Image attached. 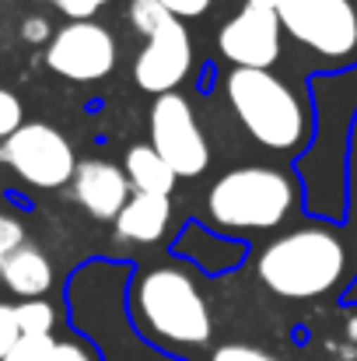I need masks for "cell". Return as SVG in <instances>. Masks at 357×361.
<instances>
[{
  "instance_id": "1",
  "label": "cell",
  "mask_w": 357,
  "mask_h": 361,
  "mask_svg": "<svg viewBox=\"0 0 357 361\" xmlns=\"http://www.w3.org/2000/svg\"><path fill=\"white\" fill-rule=\"evenodd\" d=\"M344 274V245L322 228L291 232L259 256V277L273 295L284 298H315L330 291Z\"/></svg>"
},
{
  "instance_id": "2",
  "label": "cell",
  "mask_w": 357,
  "mask_h": 361,
  "mask_svg": "<svg viewBox=\"0 0 357 361\" xmlns=\"http://www.w3.org/2000/svg\"><path fill=\"white\" fill-rule=\"evenodd\" d=\"M228 99L235 106L242 126L270 151H287L301 140L305 116L298 99L284 81H277L270 71H245L235 67L228 78Z\"/></svg>"
},
{
  "instance_id": "3",
  "label": "cell",
  "mask_w": 357,
  "mask_h": 361,
  "mask_svg": "<svg viewBox=\"0 0 357 361\" xmlns=\"http://www.w3.org/2000/svg\"><path fill=\"white\" fill-rule=\"evenodd\" d=\"M294 190L277 169H232L211 186V218L225 228H273L291 211Z\"/></svg>"
},
{
  "instance_id": "4",
  "label": "cell",
  "mask_w": 357,
  "mask_h": 361,
  "mask_svg": "<svg viewBox=\"0 0 357 361\" xmlns=\"http://www.w3.org/2000/svg\"><path fill=\"white\" fill-rule=\"evenodd\" d=\"M140 312L161 341L186 348H200L211 341V309L200 288L182 270H151L140 281Z\"/></svg>"
},
{
  "instance_id": "5",
  "label": "cell",
  "mask_w": 357,
  "mask_h": 361,
  "mask_svg": "<svg viewBox=\"0 0 357 361\" xmlns=\"http://www.w3.org/2000/svg\"><path fill=\"white\" fill-rule=\"evenodd\" d=\"M0 161L18 172L28 186L39 190H56L74 179V147L67 137L46 123H21L4 144H0Z\"/></svg>"
},
{
  "instance_id": "6",
  "label": "cell",
  "mask_w": 357,
  "mask_h": 361,
  "mask_svg": "<svg viewBox=\"0 0 357 361\" xmlns=\"http://www.w3.org/2000/svg\"><path fill=\"white\" fill-rule=\"evenodd\" d=\"M277 18L284 32L322 56H347L357 46L351 0H277Z\"/></svg>"
},
{
  "instance_id": "7",
  "label": "cell",
  "mask_w": 357,
  "mask_h": 361,
  "mask_svg": "<svg viewBox=\"0 0 357 361\" xmlns=\"http://www.w3.org/2000/svg\"><path fill=\"white\" fill-rule=\"evenodd\" d=\"M151 147L172 165L175 176H200L211 161V147L200 123L189 102L175 92L158 95L151 109Z\"/></svg>"
},
{
  "instance_id": "8",
  "label": "cell",
  "mask_w": 357,
  "mask_h": 361,
  "mask_svg": "<svg viewBox=\"0 0 357 361\" xmlns=\"http://www.w3.org/2000/svg\"><path fill=\"white\" fill-rule=\"evenodd\" d=\"M46 63L67 81H99L116 67V42L95 21H70L53 35Z\"/></svg>"
},
{
  "instance_id": "9",
  "label": "cell",
  "mask_w": 357,
  "mask_h": 361,
  "mask_svg": "<svg viewBox=\"0 0 357 361\" xmlns=\"http://www.w3.org/2000/svg\"><path fill=\"white\" fill-rule=\"evenodd\" d=\"M280 18L273 7H252L245 4L235 18L221 28V53L245 71H266L280 53Z\"/></svg>"
},
{
  "instance_id": "10",
  "label": "cell",
  "mask_w": 357,
  "mask_h": 361,
  "mask_svg": "<svg viewBox=\"0 0 357 361\" xmlns=\"http://www.w3.org/2000/svg\"><path fill=\"white\" fill-rule=\"evenodd\" d=\"M189 60H193V49H189V32L182 28L179 18H168L165 25H158L151 35H147V46L144 53L137 56V67H133V78L144 92L151 95H168L186 74H189Z\"/></svg>"
},
{
  "instance_id": "11",
  "label": "cell",
  "mask_w": 357,
  "mask_h": 361,
  "mask_svg": "<svg viewBox=\"0 0 357 361\" xmlns=\"http://www.w3.org/2000/svg\"><path fill=\"white\" fill-rule=\"evenodd\" d=\"M74 200L99 221H113L119 218V211L126 207L130 200V179L126 172L109 165V161H77L74 169Z\"/></svg>"
},
{
  "instance_id": "12",
  "label": "cell",
  "mask_w": 357,
  "mask_h": 361,
  "mask_svg": "<svg viewBox=\"0 0 357 361\" xmlns=\"http://www.w3.org/2000/svg\"><path fill=\"white\" fill-rule=\"evenodd\" d=\"M172 218V204L168 197H151V193H133V200H126V207L116 218L119 239L126 242H158L168 228Z\"/></svg>"
},
{
  "instance_id": "13",
  "label": "cell",
  "mask_w": 357,
  "mask_h": 361,
  "mask_svg": "<svg viewBox=\"0 0 357 361\" xmlns=\"http://www.w3.org/2000/svg\"><path fill=\"white\" fill-rule=\"evenodd\" d=\"M0 281L21 298H42L53 284V267L35 245H18L0 259Z\"/></svg>"
},
{
  "instance_id": "14",
  "label": "cell",
  "mask_w": 357,
  "mask_h": 361,
  "mask_svg": "<svg viewBox=\"0 0 357 361\" xmlns=\"http://www.w3.org/2000/svg\"><path fill=\"white\" fill-rule=\"evenodd\" d=\"M126 179L137 186V193H151V197H168L175 186V172L172 165L151 147V144H137L126 151Z\"/></svg>"
},
{
  "instance_id": "15",
  "label": "cell",
  "mask_w": 357,
  "mask_h": 361,
  "mask_svg": "<svg viewBox=\"0 0 357 361\" xmlns=\"http://www.w3.org/2000/svg\"><path fill=\"white\" fill-rule=\"evenodd\" d=\"M14 323H18V334H53L56 312L42 298H25L21 305H14Z\"/></svg>"
},
{
  "instance_id": "16",
  "label": "cell",
  "mask_w": 357,
  "mask_h": 361,
  "mask_svg": "<svg viewBox=\"0 0 357 361\" xmlns=\"http://www.w3.org/2000/svg\"><path fill=\"white\" fill-rule=\"evenodd\" d=\"M53 348H56L53 334H18L4 361H49Z\"/></svg>"
},
{
  "instance_id": "17",
  "label": "cell",
  "mask_w": 357,
  "mask_h": 361,
  "mask_svg": "<svg viewBox=\"0 0 357 361\" xmlns=\"http://www.w3.org/2000/svg\"><path fill=\"white\" fill-rule=\"evenodd\" d=\"M168 18H175L161 0H133L130 4V21H133V28L137 32H144V35H151L158 25H165Z\"/></svg>"
},
{
  "instance_id": "18",
  "label": "cell",
  "mask_w": 357,
  "mask_h": 361,
  "mask_svg": "<svg viewBox=\"0 0 357 361\" xmlns=\"http://www.w3.org/2000/svg\"><path fill=\"white\" fill-rule=\"evenodd\" d=\"M18 126H21V102L14 92L0 88V140H7Z\"/></svg>"
},
{
  "instance_id": "19",
  "label": "cell",
  "mask_w": 357,
  "mask_h": 361,
  "mask_svg": "<svg viewBox=\"0 0 357 361\" xmlns=\"http://www.w3.org/2000/svg\"><path fill=\"white\" fill-rule=\"evenodd\" d=\"M18 245H25V228H21V221L0 211V259H4L7 252H14Z\"/></svg>"
},
{
  "instance_id": "20",
  "label": "cell",
  "mask_w": 357,
  "mask_h": 361,
  "mask_svg": "<svg viewBox=\"0 0 357 361\" xmlns=\"http://www.w3.org/2000/svg\"><path fill=\"white\" fill-rule=\"evenodd\" d=\"M211 361H277L273 355L259 351V348H245V344H228V348H218V355Z\"/></svg>"
},
{
  "instance_id": "21",
  "label": "cell",
  "mask_w": 357,
  "mask_h": 361,
  "mask_svg": "<svg viewBox=\"0 0 357 361\" xmlns=\"http://www.w3.org/2000/svg\"><path fill=\"white\" fill-rule=\"evenodd\" d=\"M53 4H56L67 18H74V21H88V18H92L99 7H106L109 0H53Z\"/></svg>"
},
{
  "instance_id": "22",
  "label": "cell",
  "mask_w": 357,
  "mask_h": 361,
  "mask_svg": "<svg viewBox=\"0 0 357 361\" xmlns=\"http://www.w3.org/2000/svg\"><path fill=\"white\" fill-rule=\"evenodd\" d=\"M18 341V323H14V305L0 302V361L11 351V344Z\"/></svg>"
},
{
  "instance_id": "23",
  "label": "cell",
  "mask_w": 357,
  "mask_h": 361,
  "mask_svg": "<svg viewBox=\"0 0 357 361\" xmlns=\"http://www.w3.org/2000/svg\"><path fill=\"white\" fill-rule=\"evenodd\" d=\"M175 18H196V14H203L207 7H211V0H161Z\"/></svg>"
},
{
  "instance_id": "24",
  "label": "cell",
  "mask_w": 357,
  "mask_h": 361,
  "mask_svg": "<svg viewBox=\"0 0 357 361\" xmlns=\"http://www.w3.org/2000/svg\"><path fill=\"white\" fill-rule=\"evenodd\" d=\"M49 361H92V355L81 348V344H70V341H56Z\"/></svg>"
},
{
  "instance_id": "25",
  "label": "cell",
  "mask_w": 357,
  "mask_h": 361,
  "mask_svg": "<svg viewBox=\"0 0 357 361\" xmlns=\"http://www.w3.org/2000/svg\"><path fill=\"white\" fill-rule=\"evenodd\" d=\"M49 21L46 18H25V25H21V35H25V42H46L49 39Z\"/></svg>"
},
{
  "instance_id": "26",
  "label": "cell",
  "mask_w": 357,
  "mask_h": 361,
  "mask_svg": "<svg viewBox=\"0 0 357 361\" xmlns=\"http://www.w3.org/2000/svg\"><path fill=\"white\" fill-rule=\"evenodd\" d=\"M249 4H252V7H273V11H277V0H249Z\"/></svg>"
},
{
  "instance_id": "27",
  "label": "cell",
  "mask_w": 357,
  "mask_h": 361,
  "mask_svg": "<svg viewBox=\"0 0 357 361\" xmlns=\"http://www.w3.org/2000/svg\"><path fill=\"white\" fill-rule=\"evenodd\" d=\"M351 337H357V319H354V323H351Z\"/></svg>"
}]
</instances>
